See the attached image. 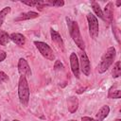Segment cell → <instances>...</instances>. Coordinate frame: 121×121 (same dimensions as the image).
<instances>
[{"label":"cell","mask_w":121,"mask_h":121,"mask_svg":"<svg viewBox=\"0 0 121 121\" xmlns=\"http://www.w3.org/2000/svg\"><path fill=\"white\" fill-rule=\"evenodd\" d=\"M66 21H67L68 29H69V32H70V35H71L73 41L78 46V48H80L81 50H84L85 44H84L83 39L80 35V31H79V27H78V23L76 21L70 20L69 18H66Z\"/></svg>","instance_id":"obj_1"},{"label":"cell","mask_w":121,"mask_h":121,"mask_svg":"<svg viewBox=\"0 0 121 121\" xmlns=\"http://www.w3.org/2000/svg\"><path fill=\"white\" fill-rule=\"evenodd\" d=\"M115 55H116V52H115V48L113 46H111L106 50V52L104 53V55L101 58L100 63L98 64V67H97V70L99 73H104L109 69V67L112 64V62L114 60Z\"/></svg>","instance_id":"obj_2"},{"label":"cell","mask_w":121,"mask_h":121,"mask_svg":"<svg viewBox=\"0 0 121 121\" xmlns=\"http://www.w3.org/2000/svg\"><path fill=\"white\" fill-rule=\"evenodd\" d=\"M18 95L20 102L24 106H27L28 101H29V88H28V83L26 80V78L24 76L20 77L19 79V84H18Z\"/></svg>","instance_id":"obj_3"},{"label":"cell","mask_w":121,"mask_h":121,"mask_svg":"<svg viewBox=\"0 0 121 121\" xmlns=\"http://www.w3.org/2000/svg\"><path fill=\"white\" fill-rule=\"evenodd\" d=\"M34 44L36 45V47L38 48V50L40 51V53L48 60H55V54L53 52V50L51 49V47L43 43V42H34Z\"/></svg>","instance_id":"obj_4"},{"label":"cell","mask_w":121,"mask_h":121,"mask_svg":"<svg viewBox=\"0 0 121 121\" xmlns=\"http://www.w3.org/2000/svg\"><path fill=\"white\" fill-rule=\"evenodd\" d=\"M87 21H88V26H89V33L91 37L93 39H96V37L98 36V30H99L97 18L94 14L89 13L87 15Z\"/></svg>","instance_id":"obj_5"},{"label":"cell","mask_w":121,"mask_h":121,"mask_svg":"<svg viewBox=\"0 0 121 121\" xmlns=\"http://www.w3.org/2000/svg\"><path fill=\"white\" fill-rule=\"evenodd\" d=\"M78 56H79V64H80V69L82 71V73L85 76H89L90 72H91V64H90V60L88 59L87 54L81 50L78 52Z\"/></svg>","instance_id":"obj_6"},{"label":"cell","mask_w":121,"mask_h":121,"mask_svg":"<svg viewBox=\"0 0 121 121\" xmlns=\"http://www.w3.org/2000/svg\"><path fill=\"white\" fill-rule=\"evenodd\" d=\"M18 71L19 73L21 74V76H24V77H30L31 76V70H30V67L27 63V61L21 58L18 61Z\"/></svg>","instance_id":"obj_7"},{"label":"cell","mask_w":121,"mask_h":121,"mask_svg":"<svg viewBox=\"0 0 121 121\" xmlns=\"http://www.w3.org/2000/svg\"><path fill=\"white\" fill-rule=\"evenodd\" d=\"M70 65H71V70L76 78H79V62L78 56L76 53H71L70 55Z\"/></svg>","instance_id":"obj_8"},{"label":"cell","mask_w":121,"mask_h":121,"mask_svg":"<svg viewBox=\"0 0 121 121\" xmlns=\"http://www.w3.org/2000/svg\"><path fill=\"white\" fill-rule=\"evenodd\" d=\"M103 16H104V21L108 25L112 23V18H113V4H112V2H109L106 5V7L104 9Z\"/></svg>","instance_id":"obj_9"},{"label":"cell","mask_w":121,"mask_h":121,"mask_svg":"<svg viewBox=\"0 0 121 121\" xmlns=\"http://www.w3.org/2000/svg\"><path fill=\"white\" fill-rule=\"evenodd\" d=\"M50 34H51V39H52V42L58 46V48H60V50H63V41L60 37V35L56 31L54 30L53 28L50 29Z\"/></svg>","instance_id":"obj_10"},{"label":"cell","mask_w":121,"mask_h":121,"mask_svg":"<svg viewBox=\"0 0 121 121\" xmlns=\"http://www.w3.org/2000/svg\"><path fill=\"white\" fill-rule=\"evenodd\" d=\"M109 112H110V108H109V106H107V105L102 106V107L99 109V111L97 112V113H96L95 118L94 119V121H103V120L108 116Z\"/></svg>","instance_id":"obj_11"},{"label":"cell","mask_w":121,"mask_h":121,"mask_svg":"<svg viewBox=\"0 0 121 121\" xmlns=\"http://www.w3.org/2000/svg\"><path fill=\"white\" fill-rule=\"evenodd\" d=\"M9 40H11L14 43H16L19 46H23L26 43V38L24 35L20 33H12L9 35Z\"/></svg>","instance_id":"obj_12"},{"label":"cell","mask_w":121,"mask_h":121,"mask_svg":"<svg viewBox=\"0 0 121 121\" xmlns=\"http://www.w3.org/2000/svg\"><path fill=\"white\" fill-rule=\"evenodd\" d=\"M37 17H39V13L38 12L27 11V12L20 14L17 18H15V21L19 22V21H23V20H30V19H34V18H37Z\"/></svg>","instance_id":"obj_13"},{"label":"cell","mask_w":121,"mask_h":121,"mask_svg":"<svg viewBox=\"0 0 121 121\" xmlns=\"http://www.w3.org/2000/svg\"><path fill=\"white\" fill-rule=\"evenodd\" d=\"M67 106H68V111L73 113L77 111L78 107V100L76 96H70L67 99Z\"/></svg>","instance_id":"obj_14"},{"label":"cell","mask_w":121,"mask_h":121,"mask_svg":"<svg viewBox=\"0 0 121 121\" xmlns=\"http://www.w3.org/2000/svg\"><path fill=\"white\" fill-rule=\"evenodd\" d=\"M91 6H92V8H93V10H94V11H95V13L96 14V16H98L100 19H102V20L104 21L103 11L101 10V9H100V7H99L98 3H96V2H95V1H93V2H91Z\"/></svg>","instance_id":"obj_15"},{"label":"cell","mask_w":121,"mask_h":121,"mask_svg":"<svg viewBox=\"0 0 121 121\" xmlns=\"http://www.w3.org/2000/svg\"><path fill=\"white\" fill-rule=\"evenodd\" d=\"M9 41V35L5 31H0V45H7Z\"/></svg>","instance_id":"obj_16"},{"label":"cell","mask_w":121,"mask_h":121,"mask_svg":"<svg viewBox=\"0 0 121 121\" xmlns=\"http://www.w3.org/2000/svg\"><path fill=\"white\" fill-rule=\"evenodd\" d=\"M9 12H10V8H9V7H6V8H4V9L0 11V27H1V26L3 25L6 16H7Z\"/></svg>","instance_id":"obj_17"},{"label":"cell","mask_w":121,"mask_h":121,"mask_svg":"<svg viewBox=\"0 0 121 121\" xmlns=\"http://www.w3.org/2000/svg\"><path fill=\"white\" fill-rule=\"evenodd\" d=\"M44 6H55V7H62L64 5V2L62 0H55V1H51V0H47V1H43Z\"/></svg>","instance_id":"obj_18"},{"label":"cell","mask_w":121,"mask_h":121,"mask_svg":"<svg viewBox=\"0 0 121 121\" xmlns=\"http://www.w3.org/2000/svg\"><path fill=\"white\" fill-rule=\"evenodd\" d=\"M121 75V66H120V61H116V63L113 66L112 69V77L113 78H118Z\"/></svg>","instance_id":"obj_19"},{"label":"cell","mask_w":121,"mask_h":121,"mask_svg":"<svg viewBox=\"0 0 121 121\" xmlns=\"http://www.w3.org/2000/svg\"><path fill=\"white\" fill-rule=\"evenodd\" d=\"M109 98H120L121 97V91L116 90V91H109V95H108Z\"/></svg>","instance_id":"obj_20"},{"label":"cell","mask_w":121,"mask_h":121,"mask_svg":"<svg viewBox=\"0 0 121 121\" xmlns=\"http://www.w3.org/2000/svg\"><path fill=\"white\" fill-rule=\"evenodd\" d=\"M8 80H9V77L7 76V74L5 72H0V84L6 82Z\"/></svg>","instance_id":"obj_21"},{"label":"cell","mask_w":121,"mask_h":121,"mask_svg":"<svg viewBox=\"0 0 121 121\" xmlns=\"http://www.w3.org/2000/svg\"><path fill=\"white\" fill-rule=\"evenodd\" d=\"M62 68H63V64L60 62V60H56L55 64H54V69L56 71H58V70H60Z\"/></svg>","instance_id":"obj_22"},{"label":"cell","mask_w":121,"mask_h":121,"mask_svg":"<svg viewBox=\"0 0 121 121\" xmlns=\"http://www.w3.org/2000/svg\"><path fill=\"white\" fill-rule=\"evenodd\" d=\"M6 57H7L6 52H5V51H3V50H0V62H1V61H3V60L6 59Z\"/></svg>","instance_id":"obj_23"},{"label":"cell","mask_w":121,"mask_h":121,"mask_svg":"<svg viewBox=\"0 0 121 121\" xmlns=\"http://www.w3.org/2000/svg\"><path fill=\"white\" fill-rule=\"evenodd\" d=\"M81 121H94V119L91 117H88V116H84L81 118Z\"/></svg>","instance_id":"obj_24"},{"label":"cell","mask_w":121,"mask_h":121,"mask_svg":"<svg viewBox=\"0 0 121 121\" xmlns=\"http://www.w3.org/2000/svg\"><path fill=\"white\" fill-rule=\"evenodd\" d=\"M120 5H121V2H120V1H117V2H116V6H117V7H119Z\"/></svg>","instance_id":"obj_25"},{"label":"cell","mask_w":121,"mask_h":121,"mask_svg":"<svg viewBox=\"0 0 121 121\" xmlns=\"http://www.w3.org/2000/svg\"><path fill=\"white\" fill-rule=\"evenodd\" d=\"M13 121H20V120H17V119H14Z\"/></svg>","instance_id":"obj_26"},{"label":"cell","mask_w":121,"mask_h":121,"mask_svg":"<svg viewBox=\"0 0 121 121\" xmlns=\"http://www.w3.org/2000/svg\"><path fill=\"white\" fill-rule=\"evenodd\" d=\"M68 121H76V120H68Z\"/></svg>","instance_id":"obj_27"},{"label":"cell","mask_w":121,"mask_h":121,"mask_svg":"<svg viewBox=\"0 0 121 121\" xmlns=\"http://www.w3.org/2000/svg\"><path fill=\"white\" fill-rule=\"evenodd\" d=\"M116 121H120V119H117V120H116Z\"/></svg>","instance_id":"obj_28"},{"label":"cell","mask_w":121,"mask_h":121,"mask_svg":"<svg viewBox=\"0 0 121 121\" xmlns=\"http://www.w3.org/2000/svg\"><path fill=\"white\" fill-rule=\"evenodd\" d=\"M5 121H9V120H8V119H6V120H5Z\"/></svg>","instance_id":"obj_29"},{"label":"cell","mask_w":121,"mask_h":121,"mask_svg":"<svg viewBox=\"0 0 121 121\" xmlns=\"http://www.w3.org/2000/svg\"><path fill=\"white\" fill-rule=\"evenodd\" d=\"M0 119H1V115H0Z\"/></svg>","instance_id":"obj_30"}]
</instances>
